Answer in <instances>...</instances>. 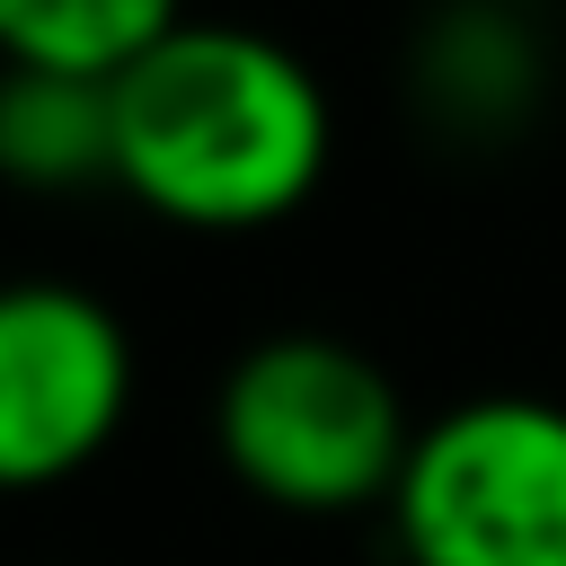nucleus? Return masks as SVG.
Returning a JSON list of instances; mask_svg holds the SVG:
<instances>
[{
	"label": "nucleus",
	"mask_w": 566,
	"mask_h": 566,
	"mask_svg": "<svg viewBox=\"0 0 566 566\" xmlns=\"http://www.w3.org/2000/svg\"><path fill=\"white\" fill-rule=\"evenodd\" d=\"M0 168L18 186H88L115 177V88L9 71L0 80Z\"/></svg>",
	"instance_id": "nucleus-7"
},
{
	"label": "nucleus",
	"mask_w": 566,
	"mask_h": 566,
	"mask_svg": "<svg viewBox=\"0 0 566 566\" xmlns=\"http://www.w3.org/2000/svg\"><path fill=\"white\" fill-rule=\"evenodd\" d=\"M168 27H177L168 0H0L9 71H53L88 88H115Z\"/></svg>",
	"instance_id": "nucleus-5"
},
{
	"label": "nucleus",
	"mask_w": 566,
	"mask_h": 566,
	"mask_svg": "<svg viewBox=\"0 0 566 566\" xmlns=\"http://www.w3.org/2000/svg\"><path fill=\"white\" fill-rule=\"evenodd\" d=\"M327 168L318 71L256 27L177 18L115 80V186L177 230H265Z\"/></svg>",
	"instance_id": "nucleus-1"
},
{
	"label": "nucleus",
	"mask_w": 566,
	"mask_h": 566,
	"mask_svg": "<svg viewBox=\"0 0 566 566\" xmlns=\"http://www.w3.org/2000/svg\"><path fill=\"white\" fill-rule=\"evenodd\" d=\"M212 442L256 504L327 522V513H363L398 495L416 424H407L398 380L363 345L327 327H274L221 371Z\"/></svg>",
	"instance_id": "nucleus-2"
},
{
	"label": "nucleus",
	"mask_w": 566,
	"mask_h": 566,
	"mask_svg": "<svg viewBox=\"0 0 566 566\" xmlns=\"http://www.w3.org/2000/svg\"><path fill=\"white\" fill-rule=\"evenodd\" d=\"M416 97L460 124V133H513L522 106L539 97V53L513 18L495 9H469V18H442L424 44H416Z\"/></svg>",
	"instance_id": "nucleus-6"
},
{
	"label": "nucleus",
	"mask_w": 566,
	"mask_h": 566,
	"mask_svg": "<svg viewBox=\"0 0 566 566\" xmlns=\"http://www.w3.org/2000/svg\"><path fill=\"white\" fill-rule=\"evenodd\" d=\"M133 407V336L124 318L53 274L0 292V478L53 486L88 469Z\"/></svg>",
	"instance_id": "nucleus-4"
},
{
	"label": "nucleus",
	"mask_w": 566,
	"mask_h": 566,
	"mask_svg": "<svg viewBox=\"0 0 566 566\" xmlns=\"http://www.w3.org/2000/svg\"><path fill=\"white\" fill-rule=\"evenodd\" d=\"M389 531L407 566H566V407L486 389L424 416Z\"/></svg>",
	"instance_id": "nucleus-3"
}]
</instances>
